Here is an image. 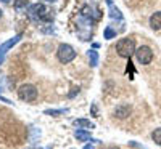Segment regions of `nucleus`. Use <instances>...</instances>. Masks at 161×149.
Masks as SVG:
<instances>
[{
  "label": "nucleus",
  "instance_id": "13",
  "mask_svg": "<svg viewBox=\"0 0 161 149\" xmlns=\"http://www.w3.org/2000/svg\"><path fill=\"white\" fill-rule=\"evenodd\" d=\"M152 138H153V141H155L158 146H161V127L156 128V130L152 133Z\"/></svg>",
  "mask_w": 161,
  "mask_h": 149
},
{
  "label": "nucleus",
  "instance_id": "15",
  "mask_svg": "<svg viewBox=\"0 0 161 149\" xmlns=\"http://www.w3.org/2000/svg\"><path fill=\"white\" fill-rule=\"evenodd\" d=\"M66 112V109H48V111H45V114H48V116H60V114H64Z\"/></svg>",
  "mask_w": 161,
  "mask_h": 149
},
{
  "label": "nucleus",
  "instance_id": "1",
  "mask_svg": "<svg viewBox=\"0 0 161 149\" xmlns=\"http://www.w3.org/2000/svg\"><path fill=\"white\" fill-rule=\"evenodd\" d=\"M29 13V18H32L34 21H52V13L50 10L42 5V3H34L29 7L28 10Z\"/></svg>",
  "mask_w": 161,
  "mask_h": 149
},
{
  "label": "nucleus",
  "instance_id": "14",
  "mask_svg": "<svg viewBox=\"0 0 161 149\" xmlns=\"http://www.w3.org/2000/svg\"><path fill=\"white\" fill-rule=\"evenodd\" d=\"M114 37H116V31H113L110 26H106L105 28V39L110 40V39H114Z\"/></svg>",
  "mask_w": 161,
  "mask_h": 149
},
{
  "label": "nucleus",
  "instance_id": "10",
  "mask_svg": "<svg viewBox=\"0 0 161 149\" xmlns=\"http://www.w3.org/2000/svg\"><path fill=\"white\" fill-rule=\"evenodd\" d=\"M74 136L79 140V141H95L92 136H90V133H87L86 130H77L74 133Z\"/></svg>",
  "mask_w": 161,
  "mask_h": 149
},
{
  "label": "nucleus",
  "instance_id": "11",
  "mask_svg": "<svg viewBox=\"0 0 161 149\" xmlns=\"http://www.w3.org/2000/svg\"><path fill=\"white\" fill-rule=\"evenodd\" d=\"M106 3H108V7H110V16L113 18V19H123V15H121V11L118 10V8H114V5H113V2L111 0H106Z\"/></svg>",
  "mask_w": 161,
  "mask_h": 149
},
{
  "label": "nucleus",
  "instance_id": "21",
  "mask_svg": "<svg viewBox=\"0 0 161 149\" xmlns=\"http://www.w3.org/2000/svg\"><path fill=\"white\" fill-rule=\"evenodd\" d=\"M47 2H55V0H47Z\"/></svg>",
  "mask_w": 161,
  "mask_h": 149
},
{
  "label": "nucleus",
  "instance_id": "18",
  "mask_svg": "<svg viewBox=\"0 0 161 149\" xmlns=\"http://www.w3.org/2000/svg\"><path fill=\"white\" fill-rule=\"evenodd\" d=\"M84 149H93V147H92V146H90V144H87V146H86V147H84Z\"/></svg>",
  "mask_w": 161,
  "mask_h": 149
},
{
  "label": "nucleus",
  "instance_id": "20",
  "mask_svg": "<svg viewBox=\"0 0 161 149\" xmlns=\"http://www.w3.org/2000/svg\"><path fill=\"white\" fill-rule=\"evenodd\" d=\"M2 13H3V11H2V10H0V18H2Z\"/></svg>",
  "mask_w": 161,
  "mask_h": 149
},
{
  "label": "nucleus",
  "instance_id": "8",
  "mask_svg": "<svg viewBox=\"0 0 161 149\" xmlns=\"http://www.w3.org/2000/svg\"><path fill=\"white\" fill-rule=\"evenodd\" d=\"M73 124H74V127H77V128H84V130H89V128L92 130L93 127H95V125H93L90 120H87V119H76Z\"/></svg>",
  "mask_w": 161,
  "mask_h": 149
},
{
  "label": "nucleus",
  "instance_id": "3",
  "mask_svg": "<svg viewBox=\"0 0 161 149\" xmlns=\"http://www.w3.org/2000/svg\"><path fill=\"white\" fill-rule=\"evenodd\" d=\"M57 56H58V61L63 63V64H68L71 63L74 58H76V51L71 45L68 44H61L58 47V51H57Z\"/></svg>",
  "mask_w": 161,
  "mask_h": 149
},
{
  "label": "nucleus",
  "instance_id": "9",
  "mask_svg": "<svg viewBox=\"0 0 161 149\" xmlns=\"http://www.w3.org/2000/svg\"><path fill=\"white\" fill-rule=\"evenodd\" d=\"M19 39H21V35H15V37H13V39H10L8 40V42H5L2 47H0V53H2V55H3V53H7L13 45H16L18 42H19Z\"/></svg>",
  "mask_w": 161,
  "mask_h": 149
},
{
  "label": "nucleus",
  "instance_id": "16",
  "mask_svg": "<svg viewBox=\"0 0 161 149\" xmlns=\"http://www.w3.org/2000/svg\"><path fill=\"white\" fill-rule=\"evenodd\" d=\"M23 5L26 7V5H28V2H26V0H18V2H16V5H15V7H16V10H19V8H21Z\"/></svg>",
  "mask_w": 161,
  "mask_h": 149
},
{
  "label": "nucleus",
  "instance_id": "19",
  "mask_svg": "<svg viewBox=\"0 0 161 149\" xmlns=\"http://www.w3.org/2000/svg\"><path fill=\"white\" fill-rule=\"evenodd\" d=\"M0 2H3V3H8V2H10V0H0Z\"/></svg>",
  "mask_w": 161,
  "mask_h": 149
},
{
  "label": "nucleus",
  "instance_id": "5",
  "mask_svg": "<svg viewBox=\"0 0 161 149\" xmlns=\"http://www.w3.org/2000/svg\"><path fill=\"white\" fill-rule=\"evenodd\" d=\"M136 56H137V61L140 64H150L152 59H153V51H152L150 47L142 45L136 50Z\"/></svg>",
  "mask_w": 161,
  "mask_h": 149
},
{
  "label": "nucleus",
  "instance_id": "6",
  "mask_svg": "<svg viewBox=\"0 0 161 149\" xmlns=\"http://www.w3.org/2000/svg\"><path fill=\"white\" fill-rule=\"evenodd\" d=\"M129 114H130V106H127V104H121L114 109V116L118 119H126Z\"/></svg>",
  "mask_w": 161,
  "mask_h": 149
},
{
  "label": "nucleus",
  "instance_id": "4",
  "mask_svg": "<svg viewBox=\"0 0 161 149\" xmlns=\"http://www.w3.org/2000/svg\"><path fill=\"white\" fill-rule=\"evenodd\" d=\"M18 96H19V100H23L26 103L36 101V98H37V88L34 85H31V84L21 85L19 90H18Z\"/></svg>",
  "mask_w": 161,
  "mask_h": 149
},
{
  "label": "nucleus",
  "instance_id": "7",
  "mask_svg": "<svg viewBox=\"0 0 161 149\" xmlns=\"http://www.w3.org/2000/svg\"><path fill=\"white\" fill-rule=\"evenodd\" d=\"M150 26H152V29H155V31L161 29V11H156V13H153V15L150 16Z\"/></svg>",
  "mask_w": 161,
  "mask_h": 149
},
{
  "label": "nucleus",
  "instance_id": "12",
  "mask_svg": "<svg viewBox=\"0 0 161 149\" xmlns=\"http://www.w3.org/2000/svg\"><path fill=\"white\" fill-rule=\"evenodd\" d=\"M87 56H89V61H90V66L92 67H97L98 66V53L95 50H89L87 51Z\"/></svg>",
  "mask_w": 161,
  "mask_h": 149
},
{
  "label": "nucleus",
  "instance_id": "2",
  "mask_svg": "<svg viewBox=\"0 0 161 149\" xmlns=\"http://www.w3.org/2000/svg\"><path fill=\"white\" fill-rule=\"evenodd\" d=\"M116 51H118V55L119 56H123V58H127L130 59V56L136 53V40L134 39H121L119 42L116 44Z\"/></svg>",
  "mask_w": 161,
  "mask_h": 149
},
{
  "label": "nucleus",
  "instance_id": "17",
  "mask_svg": "<svg viewBox=\"0 0 161 149\" xmlns=\"http://www.w3.org/2000/svg\"><path fill=\"white\" fill-rule=\"evenodd\" d=\"M92 112H93V117H98V116H97V106L92 107Z\"/></svg>",
  "mask_w": 161,
  "mask_h": 149
}]
</instances>
